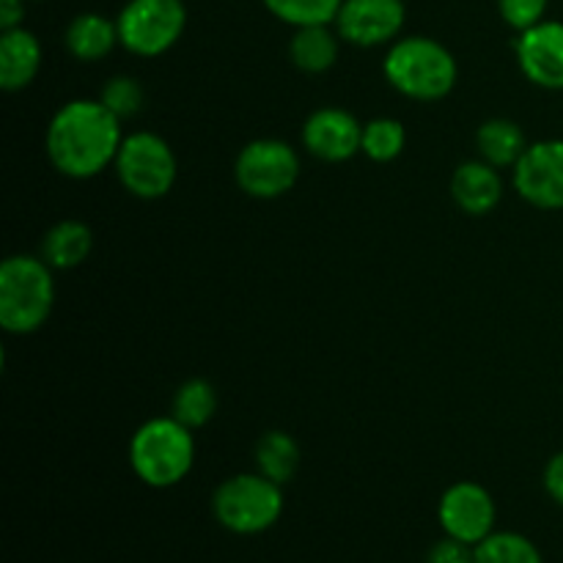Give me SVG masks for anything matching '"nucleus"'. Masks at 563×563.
<instances>
[{
  "mask_svg": "<svg viewBox=\"0 0 563 563\" xmlns=\"http://www.w3.org/2000/svg\"><path fill=\"white\" fill-rule=\"evenodd\" d=\"M53 267L42 256L16 253L0 264V328L5 333H36L53 313Z\"/></svg>",
  "mask_w": 563,
  "mask_h": 563,
  "instance_id": "3",
  "label": "nucleus"
},
{
  "mask_svg": "<svg viewBox=\"0 0 563 563\" xmlns=\"http://www.w3.org/2000/svg\"><path fill=\"white\" fill-rule=\"evenodd\" d=\"M275 20L291 27L333 25L344 0H262Z\"/></svg>",
  "mask_w": 563,
  "mask_h": 563,
  "instance_id": "24",
  "label": "nucleus"
},
{
  "mask_svg": "<svg viewBox=\"0 0 563 563\" xmlns=\"http://www.w3.org/2000/svg\"><path fill=\"white\" fill-rule=\"evenodd\" d=\"M115 44H121L119 25L99 11H82V14L71 16L64 31L66 53L82 64H97V60L108 58Z\"/></svg>",
  "mask_w": 563,
  "mask_h": 563,
  "instance_id": "16",
  "label": "nucleus"
},
{
  "mask_svg": "<svg viewBox=\"0 0 563 563\" xmlns=\"http://www.w3.org/2000/svg\"><path fill=\"white\" fill-rule=\"evenodd\" d=\"M517 196L537 209H563V137L537 141L511 168Z\"/></svg>",
  "mask_w": 563,
  "mask_h": 563,
  "instance_id": "10",
  "label": "nucleus"
},
{
  "mask_svg": "<svg viewBox=\"0 0 563 563\" xmlns=\"http://www.w3.org/2000/svg\"><path fill=\"white\" fill-rule=\"evenodd\" d=\"M113 168L121 187L143 201H157V198L168 196L176 185V174H179L170 143L154 132L124 135Z\"/></svg>",
  "mask_w": 563,
  "mask_h": 563,
  "instance_id": "6",
  "label": "nucleus"
},
{
  "mask_svg": "<svg viewBox=\"0 0 563 563\" xmlns=\"http://www.w3.org/2000/svg\"><path fill=\"white\" fill-rule=\"evenodd\" d=\"M93 234L88 223L82 220H58L53 229L44 234L38 256L49 264L53 269H75L91 256Z\"/></svg>",
  "mask_w": 563,
  "mask_h": 563,
  "instance_id": "18",
  "label": "nucleus"
},
{
  "mask_svg": "<svg viewBox=\"0 0 563 563\" xmlns=\"http://www.w3.org/2000/svg\"><path fill=\"white\" fill-rule=\"evenodd\" d=\"M476 563H544V555L526 533L495 531L476 544Z\"/></svg>",
  "mask_w": 563,
  "mask_h": 563,
  "instance_id": "22",
  "label": "nucleus"
},
{
  "mask_svg": "<svg viewBox=\"0 0 563 563\" xmlns=\"http://www.w3.org/2000/svg\"><path fill=\"white\" fill-rule=\"evenodd\" d=\"M427 563H476V548L460 539L443 537L429 548Z\"/></svg>",
  "mask_w": 563,
  "mask_h": 563,
  "instance_id": "27",
  "label": "nucleus"
},
{
  "mask_svg": "<svg viewBox=\"0 0 563 563\" xmlns=\"http://www.w3.org/2000/svg\"><path fill=\"white\" fill-rule=\"evenodd\" d=\"M300 154L278 137H256L245 143L234 159V179L242 192L262 201L286 196L300 179Z\"/></svg>",
  "mask_w": 563,
  "mask_h": 563,
  "instance_id": "8",
  "label": "nucleus"
},
{
  "mask_svg": "<svg viewBox=\"0 0 563 563\" xmlns=\"http://www.w3.org/2000/svg\"><path fill=\"white\" fill-rule=\"evenodd\" d=\"M438 522L445 537L476 548L489 533H495L498 506H495V498L484 484L456 482L440 495Z\"/></svg>",
  "mask_w": 563,
  "mask_h": 563,
  "instance_id": "9",
  "label": "nucleus"
},
{
  "mask_svg": "<svg viewBox=\"0 0 563 563\" xmlns=\"http://www.w3.org/2000/svg\"><path fill=\"white\" fill-rule=\"evenodd\" d=\"M517 66L533 86L544 91H563V22L542 20L517 33Z\"/></svg>",
  "mask_w": 563,
  "mask_h": 563,
  "instance_id": "12",
  "label": "nucleus"
},
{
  "mask_svg": "<svg viewBox=\"0 0 563 563\" xmlns=\"http://www.w3.org/2000/svg\"><path fill=\"white\" fill-rule=\"evenodd\" d=\"M256 471L262 476L273 478L275 484H289L291 478L300 471V445L291 434L280 432V429H273V432H264L256 443Z\"/></svg>",
  "mask_w": 563,
  "mask_h": 563,
  "instance_id": "20",
  "label": "nucleus"
},
{
  "mask_svg": "<svg viewBox=\"0 0 563 563\" xmlns=\"http://www.w3.org/2000/svg\"><path fill=\"white\" fill-rule=\"evenodd\" d=\"M42 69V42L27 27H11L0 36V88L22 91Z\"/></svg>",
  "mask_w": 563,
  "mask_h": 563,
  "instance_id": "15",
  "label": "nucleus"
},
{
  "mask_svg": "<svg viewBox=\"0 0 563 563\" xmlns=\"http://www.w3.org/2000/svg\"><path fill=\"white\" fill-rule=\"evenodd\" d=\"M542 482H544V489H548L550 498H553L555 504L563 509V451L550 456V462L544 465Z\"/></svg>",
  "mask_w": 563,
  "mask_h": 563,
  "instance_id": "28",
  "label": "nucleus"
},
{
  "mask_svg": "<svg viewBox=\"0 0 563 563\" xmlns=\"http://www.w3.org/2000/svg\"><path fill=\"white\" fill-rule=\"evenodd\" d=\"M550 0H498V14L511 31L522 33L548 20Z\"/></svg>",
  "mask_w": 563,
  "mask_h": 563,
  "instance_id": "26",
  "label": "nucleus"
},
{
  "mask_svg": "<svg viewBox=\"0 0 563 563\" xmlns=\"http://www.w3.org/2000/svg\"><path fill=\"white\" fill-rule=\"evenodd\" d=\"M284 487L262 473H236L212 493V515L229 533L258 537L284 515Z\"/></svg>",
  "mask_w": 563,
  "mask_h": 563,
  "instance_id": "5",
  "label": "nucleus"
},
{
  "mask_svg": "<svg viewBox=\"0 0 563 563\" xmlns=\"http://www.w3.org/2000/svg\"><path fill=\"white\" fill-rule=\"evenodd\" d=\"M218 412V390L209 379L192 377L187 383L179 385V390L174 394V405H170V416L179 423H185L187 429H201Z\"/></svg>",
  "mask_w": 563,
  "mask_h": 563,
  "instance_id": "21",
  "label": "nucleus"
},
{
  "mask_svg": "<svg viewBox=\"0 0 563 563\" xmlns=\"http://www.w3.org/2000/svg\"><path fill=\"white\" fill-rule=\"evenodd\" d=\"M383 75L401 97L416 102H438L454 91L460 66L451 49L438 38L405 36L388 47Z\"/></svg>",
  "mask_w": 563,
  "mask_h": 563,
  "instance_id": "2",
  "label": "nucleus"
},
{
  "mask_svg": "<svg viewBox=\"0 0 563 563\" xmlns=\"http://www.w3.org/2000/svg\"><path fill=\"white\" fill-rule=\"evenodd\" d=\"M451 198L465 214L482 218V214L493 212L504 198V176L482 157L467 159V163L456 165L454 176H451Z\"/></svg>",
  "mask_w": 563,
  "mask_h": 563,
  "instance_id": "14",
  "label": "nucleus"
},
{
  "mask_svg": "<svg viewBox=\"0 0 563 563\" xmlns=\"http://www.w3.org/2000/svg\"><path fill=\"white\" fill-rule=\"evenodd\" d=\"M531 146L522 126L511 119H489L478 126L476 148L484 163L495 165L498 170L515 168L526 148Z\"/></svg>",
  "mask_w": 563,
  "mask_h": 563,
  "instance_id": "19",
  "label": "nucleus"
},
{
  "mask_svg": "<svg viewBox=\"0 0 563 563\" xmlns=\"http://www.w3.org/2000/svg\"><path fill=\"white\" fill-rule=\"evenodd\" d=\"M407 146V130L399 119L379 115L363 124L361 154H366L372 163H394Z\"/></svg>",
  "mask_w": 563,
  "mask_h": 563,
  "instance_id": "23",
  "label": "nucleus"
},
{
  "mask_svg": "<svg viewBox=\"0 0 563 563\" xmlns=\"http://www.w3.org/2000/svg\"><path fill=\"white\" fill-rule=\"evenodd\" d=\"M341 36L333 25L295 27L289 38V58L306 75H324L339 60Z\"/></svg>",
  "mask_w": 563,
  "mask_h": 563,
  "instance_id": "17",
  "label": "nucleus"
},
{
  "mask_svg": "<svg viewBox=\"0 0 563 563\" xmlns=\"http://www.w3.org/2000/svg\"><path fill=\"white\" fill-rule=\"evenodd\" d=\"M407 20L405 0H344L333 27L341 42L355 47H383L399 38Z\"/></svg>",
  "mask_w": 563,
  "mask_h": 563,
  "instance_id": "11",
  "label": "nucleus"
},
{
  "mask_svg": "<svg viewBox=\"0 0 563 563\" xmlns=\"http://www.w3.org/2000/svg\"><path fill=\"white\" fill-rule=\"evenodd\" d=\"M363 124L344 108H319L302 124V146L322 163H346L361 154Z\"/></svg>",
  "mask_w": 563,
  "mask_h": 563,
  "instance_id": "13",
  "label": "nucleus"
},
{
  "mask_svg": "<svg viewBox=\"0 0 563 563\" xmlns=\"http://www.w3.org/2000/svg\"><path fill=\"white\" fill-rule=\"evenodd\" d=\"M196 465L192 429L174 416L141 423L130 440V467L146 487L170 489L187 478Z\"/></svg>",
  "mask_w": 563,
  "mask_h": 563,
  "instance_id": "4",
  "label": "nucleus"
},
{
  "mask_svg": "<svg viewBox=\"0 0 563 563\" xmlns=\"http://www.w3.org/2000/svg\"><path fill=\"white\" fill-rule=\"evenodd\" d=\"M99 99H71L60 104L47 124L44 148L58 174L69 179H93L115 163L124 132Z\"/></svg>",
  "mask_w": 563,
  "mask_h": 563,
  "instance_id": "1",
  "label": "nucleus"
},
{
  "mask_svg": "<svg viewBox=\"0 0 563 563\" xmlns=\"http://www.w3.org/2000/svg\"><path fill=\"white\" fill-rule=\"evenodd\" d=\"M25 20V0H0V31L22 27Z\"/></svg>",
  "mask_w": 563,
  "mask_h": 563,
  "instance_id": "29",
  "label": "nucleus"
},
{
  "mask_svg": "<svg viewBox=\"0 0 563 563\" xmlns=\"http://www.w3.org/2000/svg\"><path fill=\"white\" fill-rule=\"evenodd\" d=\"M119 42L137 58L165 55L187 27L185 0H126L119 16Z\"/></svg>",
  "mask_w": 563,
  "mask_h": 563,
  "instance_id": "7",
  "label": "nucleus"
},
{
  "mask_svg": "<svg viewBox=\"0 0 563 563\" xmlns=\"http://www.w3.org/2000/svg\"><path fill=\"white\" fill-rule=\"evenodd\" d=\"M99 102H102L115 119L126 121L135 119V115L141 113L143 104H146V91H143V86L135 77L115 75L110 77L102 86V91H99Z\"/></svg>",
  "mask_w": 563,
  "mask_h": 563,
  "instance_id": "25",
  "label": "nucleus"
}]
</instances>
